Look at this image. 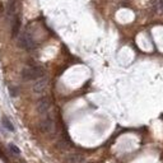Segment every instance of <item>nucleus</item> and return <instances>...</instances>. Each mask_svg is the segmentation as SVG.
Masks as SVG:
<instances>
[{"label": "nucleus", "instance_id": "9d476101", "mask_svg": "<svg viewBox=\"0 0 163 163\" xmlns=\"http://www.w3.org/2000/svg\"><path fill=\"white\" fill-rule=\"evenodd\" d=\"M9 148H10V150H12L13 153H16V154H19V153H21L19 148H18L17 145H14V144H10V145H9Z\"/></svg>", "mask_w": 163, "mask_h": 163}, {"label": "nucleus", "instance_id": "39448f33", "mask_svg": "<svg viewBox=\"0 0 163 163\" xmlns=\"http://www.w3.org/2000/svg\"><path fill=\"white\" fill-rule=\"evenodd\" d=\"M50 107H51V102L49 98H41L40 101L37 102V111L40 115H47V112L50 111Z\"/></svg>", "mask_w": 163, "mask_h": 163}, {"label": "nucleus", "instance_id": "0eeeda50", "mask_svg": "<svg viewBox=\"0 0 163 163\" xmlns=\"http://www.w3.org/2000/svg\"><path fill=\"white\" fill-rule=\"evenodd\" d=\"M19 30H21V21H19V18H16V21L13 23V27H12V36L16 37L19 33Z\"/></svg>", "mask_w": 163, "mask_h": 163}, {"label": "nucleus", "instance_id": "f257e3e1", "mask_svg": "<svg viewBox=\"0 0 163 163\" xmlns=\"http://www.w3.org/2000/svg\"><path fill=\"white\" fill-rule=\"evenodd\" d=\"M21 75L23 80H37L38 78L44 76V69L40 66H28L22 70Z\"/></svg>", "mask_w": 163, "mask_h": 163}, {"label": "nucleus", "instance_id": "1a4fd4ad", "mask_svg": "<svg viewBox=\"0 0 163 163\" xmlns=\"http://www.w3.org/2000/svg\"><path fill=\"white\" fill-rule=\"evenodd\" d=\"M1 122H3V125H4V126H5V127L8 129V130H9V131H14V126L12 125V122H10V121H9V120H8V119H5V117H4Z\"/></svg>", "mask_w": 163, "mask_h": 163}, {"label": "nucleus", "instance_id": "423d86ee", "mask_svg": "<svg viewBox=\"0 0 163 163\" xmlns=\"http://www.w3.org/2000/svg\"><path fill=\"white\" fill-rule=\"evenodd\" d=\"M84 156L79 154V153H73V154L66 157V163H84Z\"/></svg>", "mask_w": 163, "mask_h": 163}, {"label": "nucleus", "instance_id": "20e7f679", "mask_svg": "<svg viewBox=\"0 0 163 163\" xmlns=\"http://www.w3.org/2000/svg\"><path fill=\"white\" fill-rule=\"evenodd\" d=\"M47 84H49V79H47L46 76H41V78H38L35 82V84H33V92L42 93L47 88Z\"/></svg>", "mask_w": 163, "mask_h": 163}, {"label": "nucleus", "instance_id": "6e6552de", "mask_svg": "<svg viewBox=\"0 0 163 163\" xmlns=\"http://www.w3.org/2000/svg\"><path fill=\"white\" fill-rule=\"evenodd\" d=\"M69 147H70V143L66 142V140H60L57 143V148H59L60 150H66Z\"/></svg>", "mask_w": 163, "mask_h": 163}, {"label": "nucleus", "instance_id": "f03ea898", "mask_svg": "<svg viewBox=\"0 0 163 163\" xmlns=\"http://www.w3.org/2000/svg\"><path fill=\"white\" fill-rule=\"evenodd\" d=\"M18 45H19V47H22V49L30 51V50H33L36 47V42L32 38V36H30L28 33H23V35L19 37Z\"/></svg>", "mask_w": 163, "mask_h": 163}, {"label": "nucleus", "instance_id": "7ed1b4c3", "mask_svg": "<svg viewBox=\"0 0 163 163\" xmlns=\"http://www.w3.org/2000/svg\"><path fill=\"white\" fill-rule=\"evenodd\" d=\"M40 127L41 130L46 133V134H51L55 131V122L50 116H46L45 119L41 120V124H40Z\"/></svg>", "mask_w": 163, "mask_h": 163}]
</instances>
